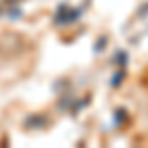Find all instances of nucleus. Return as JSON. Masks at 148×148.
<instances>
[]
</instances>
